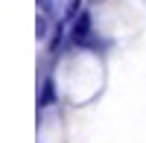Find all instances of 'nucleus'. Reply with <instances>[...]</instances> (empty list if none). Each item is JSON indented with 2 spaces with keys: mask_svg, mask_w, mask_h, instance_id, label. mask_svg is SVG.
Returning a JSON list of instances; mask_svg holds the SVG:
<instances>
[{
  "mask_svg": "<svg viewBox=\"0 0 146 143\" xmlns=\"http://www.w3.org/2000/svg\"><path fill=\"white\" fill-rule=\"evenodd\" d=\"M88 32H91V18H88V15H79V21H76V26H73V32H70V38H73V44H82L85 38H88Z\"/></svg>",
  "mask_w": 146,
  "mask_h": 143,
  "instance_id": "nucleus-1",
  "label": "nucleus"
},
{
  "mask_svg": "<svg viewBox=\"0 0 146 143\" xmlns=\"http://www.w3.org/2000/svg\"><path fill=\"white\" fill-rule=\"evenodd\" d=\"M50 99H56V85H53V82H47V85L41 88V105H47V102H50Z\"/></svg>",
  "mask_w": 146,
  "mask_h": 143,
  "instance_id": "nucleus-2",
  "label": "nucleus"
}]
</instances>
